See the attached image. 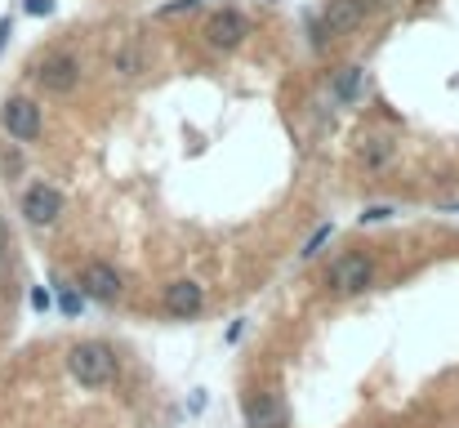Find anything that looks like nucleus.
Instances as JSON below:
<instances>
[{
  "label": "nucleus",
  "mask_w": 459,
  "mask_h": 428,
  "mask_svg": "<svg viewBox=\"0 0 459 428\" xmlns=\"http://www.w3.org/2000/svg\"><path fill=\"white\" fill-rule=\"evenodd\" d=\"M241 415L250 428H286V402L273 389H255V393H246Z\"/></svg>",
  "instance_id": "6e6552de"
},
{
  "label": "nucleus",
  "mask_w": 459,
  "mask_h": 428,
  "mask_svg": "<svg viewBox=\"0 0 459 428\" xmlns=\"http://www.w3.org/2000/svg\"><path fill=\"white\" fill-rule=\"evenodd\" d=\"M307 45H312L316 54L330 45V36H325V27H321V13H316V18H307Z\"/></svg>",
  "instance_id": "a211bd4d"
},
{
  "label": "nucleus",
  "mask_w": 459,
  "mask_h": 428,
  "mask_svg": "<svg viewBox=\"0 0 459 428\" xmlns=\"http://www.w3.org/2000/svg\"><path fill=\"white\" fill-rule=\"evenodd\" d=\"M18 210L31 228H49V223L63 219V192L49 188V183H27L22 197H18Z\"/></svg>",
  "instance_id": "39448f33"
},
{
  "label": "nucleus",
  "mask_w": 459,
  "mask_h": 428,
  "mask_svg": "<svg viewBox=\"0 0 459 428\" xmlns=\"http://www.w3.org/2000/svg\"><path fill=\"white\" fill-rule=\"evenodd\" d=\"M393 156H397V143L388 139V135H366V139L357 143V165H361V170H370V174L388 170V165H393Z\"/></svg>",
  "instance_id": "9b49d317"
},
{
  "label": "nucleus",
  "mask_w": 459,
  "mask_h": 428,
  "mask_svg": "<svg viewBox=\"0 0 459 428\" xmlns=\"http://www.w3.org/2000/svg\"><path fill=\"white\" fill-rule=\"evenodd\" d=\"M36 85L45 90V94H54V99H63V94H72L76 85H81V63H76V54H63V49H54V54H45L40 63H36Z\"/></svg>",
  "instance_id": "7ed1b4c3"
},
{
  "label": "nucleus",
  "mask_w": 459,
  "mask_h": 428,
  "mask_svg": "<svg viewBox=\"0 0 459 428\" xmlns=\"http://www.w3.org/2000/svg\"><path fill=\"white\" fill-rule=\"evenodd\" d=\"M117 72H121V76H134V72H143V54H139L134 45H126V49L117 54Z\"/></svg>",
  "instance_id": "4468645a"
},
{
  "label": "nucleus",
  "mask_w": 459,
  "mask_h": 428,
  "mask_svg": "<svg viewBox=\"0 0 459 428\" xmlns=\"http://www.w3.org/2000/svg\"><path fill=\"white\" fill-rule=\"evenodd\" d=\"M22 9L36 13V18H45V13H54V0H22Z\"/></svg>",
  "instance_id": "6ab92c4d"
},
{
  "label": "nucleus",
  "mask_w": 459,
  "mask_h": 428,
  "mask_svg": "<svg viewBox=\"0 0 459 428\" xmlns=\"http://www.w3.org/2000/svg\"><path fill=\"white\" fill-rule=\"evenodd\" d=\"M393 214V205H370L366 214H361V223H379V219H388Z\"/></svg>",
  "instance_id": "aec40b11"
},
{
  "label": "nucleus",
  "mask_w": 459,
  "mask_h": 428,
  "mask_svg": "<svg viewBox=\"0 0 459 428\" xmlns=\"http://www.w3.org/2000/svg\"><path fill=\"white\" fill-rule=\"evenodd\" d=\"M81 308H85V294H81L76 285L58 282V312H63V317H81Z\"/></svg>",
  "instance_id": "ddd939ff"
},
{
  "label": "nucleus",
  "mask_w": 459,
  "mask_h": 428,
  "mask_svg": "<svg viewBox=\"0 0 459 428\" xmlns=\"http://www.w3.org/2000/svg\"><path fill=\"white\" fill-rule=\"evenodd\" d=\"M366 13H370V0H330L325 13H321V27H325V36L334 40V36L357 31V27L366 22Z\"/></svg>",
  "instance_id": "1a4fd4ad"
},
{
  "label": "nucleus",
  "mask_w": 459,
  "mask_h": 428,
  "mask_svg": "<svg viewBox=\"0 0 459 428\" xmlns=\"http://www.w3.org/2000/svg\"><path fill=\"white\" fill-rule=\"evenodd\" d=\"M246 31H250V18L237 9V4H223V9H214L210 18H205V45L210 49H237L241 40H246Z\"/></svg>",
  "instance_id": "423d86ee"
},
{
  "label": "nucleus",
  "mask_w": 459,
  "mask_h": 428,
  "mask_svg": "<svg viewBox=\"0 0 459 428\" xmlns=\"http://www.w3.org/2000/svg\"><path fill=\"white\" fill-rule=\"evenodd\" d=\"M4 40H9V18H0V49H4Z\"/></svg>",
  "instance_id": "4be33fe9"
},
{
  "label": "nucleus",
  "mask_w": 459,
  "mask_h": 428,
  "mask_svg": "<svg viewBox=\"0 0 459 428\" xmlns=\"http://www.w3.org/2000/svg\"><path fill=\"white\" fill-rule=\"evenodd\" d=\"M67 371L81 389H108L117 380V353L103 339H81L67 348Z\"/></svg>",
  "instance_id": "f257e3e1"
},
{
  "label": "nucleus",
  "mask_w": 459,
  "mask_h": 428,
  "mask_svg": "<svg viewBox=\"0 0 459 428\" xmlns=\"http://www.w3.org/2000/svg\"><path fill=\"white\" fill-rule=\"evenodd\" d=\"M330 232H334V228H330V223H321V228H316V232L307 237V246L299 250V255H304V259H312V255H321V246L330 241Z\"/></svg>",
  "instance_id": "f3484780"
},
{
  "label": "nucleus",
  "mask_w": 459,
  "mask_h": 428,
  "mask_svg": "<svg viewBox=\"0 0 459 428\" xmlns=\"http://www.w3.org/2000/svg\"><path fill=\"white\" fill-rule=\"evenodd\" d=\"M81 294H90V299H99V303H117V299L126 294V277H121L108 259H90V264L81 268Z\"/></svg>",
  "instance_id": "0eeeda50"
},
{
  "label": "nucleus",
  "mask_w": 459,
  "mask_h": 428,
  "mask_svg": "<svg viewBox=\"0 0 459 428\" xmlns=\"http://www.w3.org/2000/svg\"><path fill=\"white\" fill-rule=\"evenodd\" d=\"M0 126H4V135H9L13 143H36L40 139V130H45L40 108H36V99H27V94L4 99V108H0Z\"/></svg>",
  "instance_id": "20e7f679"
},
{
  "label": "nucleus",
  "mask_w": 459,
  "mask_h": 428,
  "mask_svg": "<svg viewBox=\"0 0 459 428\" xmlns=\"http://www.w3.org/2000/svg\"><path fill=\"white\" fill-rule=\"evenodd\" d=\"M325 285H330L334 294H366V290L375 285V259L361 255V250L339 255V259L325 268Z\"/></svg>",
  "instance_id": "f03ea898"
},
{
  "label": "nucleus",
  "mask_w": 459,
  "mask_h": 428,
  "mask_svg": "<svg viewBox=\"0 0 459 428\" xmlns=\"http://www.w3.org/2000/svg\"><path fill=\"white\" fill-rule=\"evenodd\" d=\"M330 94H334V103L352 108V103L366 94V72H361V67H339V72L330 76Z\"/></svg>",
  "instance_id": "f8f14e48"
},
{
  "label": "nucleus",
  "mask_w": 459,
  "mask_h": 428,
  "mask_svg": "<svg viewBox=\"0 0 459 428\" xmlns=\"http://www.w3.org/2000/svg\"><path fill=\"white\" fill-rule=\"evenodd\" d=\"M192 9H205V0H169L156 9V18H178V13H192Z\"/></svg>",
  "instance_id": "dca6fc26"
},
{
  "label": "nucleus",
  "mask_w": 459,
  "mask_h": 428,
  "mask_svg": "<svg viewBox=\"0 0 459 428\" xmlns=\"http://www.w3.org/2000/svg\"><path fill=\"white\" fill-rule=\"evenodd\" d=\"M160 303H165V312L169 317H196L201 308H205V285L201 282H169L160 290Z\"/></svg>",
  "instance_id": "9d476101"
},
{
  "label": "nucleus",
  "mask_w": 459,
  "mask_h": 428,
  "mask_svg": "<svg viewBox=\"0 0 459 428\" xmlns=\"http://www.w3.org/2000/svg\"><path fill=\"white\" fill-rule=\"evenodd\" d=\"M31 308H36V312H45V308H49V294H45V290H40V285H36V290H31Z\"/></svg>",
  "instance_id": "412c9836"
},
{
  "label": "nucleus",
  "mask_w": 459,
  "mask_h": 428,
  "mask_svg": "<svg viewBox=\"0 0 459 428\" xmlns=\"http://www.w3.org/2000/svg\"><path fill=\"white\" fill-rule=\"evenodd\" d=\"M9 268H13V241H9V228L0 219V285L9 282Z\"/></svg>",
  "instance_id": "2eb2a0df"
}]
</instances>
